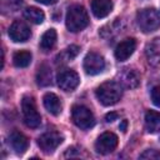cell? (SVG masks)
Masks as SVG:
<instances>
[{
	"label": "cell",
	"mask_w": 160,
	"mask_h": 160,
	"mask_svg": "<svg viewBox=\"0 0 160 160\" xmlns=\"http://www.w3.org/2000/svg\"><path fill=\"white\" fill-rule=\"evenodd\" d=\"M9 142H10V145H11V148H12L18 154L25 152V150H26L28 146H29V140H28V138H26L22 132L18 131V130H14V131L10 134V136H9Z\"/></svg>",
	"instance_id": "13"
},
{
	"label": "cell",
	"mask_w": 160,
	"mask_h": 160,
	"mask_svg": "<svg viewBox=\"0 0 160 160\" xmlns=\"http://www.w3.org/2000/svg\"><path fill=\"white\" fill-rule=\"evenodd\" d=\"M36 82L40 86H49L52 84V75H51V70L46 64L40 65V68L38 69V74H36Z\"/></svg>",
	"instance_id": "19"
},
{
	"label": "cell",
	"mask_w": 160,
	"mask_h": 160,
	"mask_svg": "<svg viewBox=\"0 0 160 160\" xmlns=\"http://www.w3.org/2000/svg\"><path fill=\"white\" fill-rule=\"evenodd\" d=\"M105 69V60L98 52H89L84 59V70L88 75H98Z\"/></svg>",
	"instance_id": "7"
},
{
	"label": "cell",
	"mask_w": 160,
	"mask_h": 160,
	"mask_svg": "<svg viewBox=\"0 0 160 160\" xmlns=\"http://www.w3.org/2000/svg\"><path fill=\"white\" fill-rule=\"evenodd\" d=\"M66 28L71 32H78L84 30L89 25V15L84 6L81 5H72L69 8L66 14Z\"/></svg>",
	"instance_id": "2"
},
{
	"label": "cell",
	"mask_w": 160,
	"mask_h": 160,
	"mask_svg": "<svg viewBox=\"0 0 160 160\" xmlns=\"http://www.w3.org/2000/svg\"><path fill=\"white\" fill-rule=\"evenodd\" d=\"M42 102H44V106L45 109L52 114V115H59L61 112V109H62V105H61V101L59 99L58 95H55L54 92H48L44 95L42 98Z\"/></svg>",
	"instance_id": "15"
},
{
	"label": "cell",
	"mask_w": 160,
	"mask_h": 160,
	"mask_svg": "<svg viewBox=\"0 0 160 160\" xmlns=\"http://www.w3.org/2000/svg\"><path fill=\"white\" fill-rule=\"evenodd\" d=\"M62 140H64V138H62V135L60 132H58V131H49V132L42 134L38 139V145H39V148L44 152L50 154L62 142Z\"/></svg>",
	"instance_id": "6"
},
{
	"label": "cell",
	"mask_w": 160,
	"mask_h": 160,
	"mask_svg": "<svg viewBox=\"0 0 160 160\" xmlns=\"http://www.w3.org/2000/svg\"><path fill=\"white\" fill-rule=\"evenodd\" d=\"M136 22L144 32H151L160 28V14L152 9H142L136 15Z\"/></svg>",
	"instance_id": "3"
},
{
	"label": "cell",
	"mask_w": 160,
	"mask_h": 160,
	"mask_svg": "<svg viewBox=\"0 0 160 160\" xmlns=\"http://www.w3.org/2000/svg\"><path fill=\"white\" fill-rule=\"evenodd\" d=\"M79 51H80V48L78 45H70L69 48H66L64 51H61L56 56V64H66V62L71 61L72 59L76 58Z\"/></svg>",
	"instance_id": "20"
},
{
	"label": "cell",
	"mask_w": 160,
	"mask_h": 160,
	"mask_svg": "<svg viewBox=\"0 0 160 160\" xmlns=\"http://www.w3.org/2000/svg\"><path fill=\"white\" fill-rule=\"evenodd\" d=\"M38 2H40V4H44V5H52V4H55L58 0H36Z\"/></svg>",
	"instance_id": "26"
},
{
	"label": "cell",
	"mask_w": 160,
	"mask_h": 160,
	"mask_svg": "<svg viewBox=\"0 0 160 160\" xmlns=\"http://www.w3.org/2000/svg\"><path fill=\"white\" fill-rule=\"evenodd\" d=\"M145 129L150 134L160 131V112L149 110L145 114Z\"/></svg>",
	"instance_id": "16"
},
{
	"label": "cell",
	"mask_w": 160,
	"mask_h": 160,
	"mask_svg": "<svg viewBox=\"0 0 160 160\" xmlns=\"http://www.w3.org/2000/svg\"><path fill=\"white\" fill-rule=\"evenodd\" d=\"M9 36L15 42H24L31 36L30 28L21 20H15L9 28Z\"/></svg>",
	"instance_id": "9"
},
{
	"label": "cell",
	"mask_w": 160,
	"mask_h": 160,
	"mask_svg": "<svg viewBox=\"0 0 160 160\" xmlns=\"http://www.w3.org/2000/svg\"><path fill=\"white\" fill-rule=\"evenodd\" d=\"M116 146H118V136L110 131L102 132L95 142V150L102 155L112 152Z\"/></svg>",
	"instance_id": "8"
},
{
	"label": "cell",
	"mask_w": 160,
	"mask_h": 160,
	"mask_svg": "<svg viewBox=\"0 0 160 160\" xmlns=\"http://www.w3.org/2000/svg\"><path fill=\"white\" fill-rule=\"evenodd\" d=\"M118 118H119V115H118L116 112H109V114L105 115V120H106V122H111V121L116 120Z\"/></svg>",
	"instance_id": "25"
},
{
	"label": "cell",
	"mask_w": 160,
	"mask_h": 160,
	"mask_svg": "<svg viewBox=\"0 0 160 160\" xmlns=\"http://www.w3.org/2000/svg\"><path fill=\"white\" fill-rule=\"evenodd\" d=\"M146 56L149 64L154 66L160 65V39H155V41L146 46Z\"/></svg>",
	"instance_id": "17"
},
{
	"label": "cell",
	"mask_w": 160,
	"mask_h": 160,
	"mask_svg": "<svg viewBox=\"0 0 160 160\" xmlns=\"http://www.w3.org/2000/svg\"><path fill=\"white\" fill-rule=\"evenodd\" d=\"M96 98L98 100L105 105V106H111L114 104H116L121 96H122V86L120 85V82L118 81H105L102 82L100 86L96 88L95 90Z\"/></svg>",
	"instance_id": "1"
},
{
	"label": "cell",
	"mask_w": 160,
	"mask_h": 160,
	"mask_svg": "<svg viewBox=\"0 0 160 160\" xmlns=\"http://www.w3.org/2000/svg\"><path fill=\"white\" fill-rule=\"evenodd\" d=\"M111 10H112L111 0H92L91 1V11L99 19L108 16L111 12Z\"/></svg>",
	"instance_id": "14"
},
{
	"label": "cell",
	"mask_w": 160,
	"mask_h": 160,
	"mask_svg": "<svg viewBox=\"0 0 160 160\" xmlns=\"http://www.w3.org/2000/svg\"><path fill=\"white\" fill-rule=\"evenodd\" d=\"M71 119H72L74 124L82 130L91 129L95 125V118H94L92 112L90 111V109H88L84 105H74L72 106Z\"/></svg>",
	"instance_id": "5"
},
{
	"label": "cell",
	"mask_w": 160,
	"mask_h": 160,
	"mask_svg": "<svg viewBox=\"0 0 160 160\" xmlns=\"http://www.w3.org/2000/svg\"><path fill=\"white\" fill-rule=\"evenodd\" d=\"M80 82L79 74L74 70H64L58 75V85L64 91H72Z\"/></svg>",
	"instance_id": "10"
},
{
	"label": "cell",
	"mask_w": 160,
	"mask_h": 160,
	"mask_svg": "<svg viewBox=\"0 0 160 160\" xmlns=\"http://www.w3.org/2000/svg\"><path fill=\"white\" fill-rule=\"evenodd\" d=\"M151 100L152 102L160 108V86H154L151 90Z\"/></svg>",
	"instance_id": "24"
},
{
	"label": "cell",
	"mask_w": 160,
	"mask_h": 160,
	"mask_svg": "<svg viewBox=\"0 0 160 160\" xmlns=\"http://www.w3.org/2000/svg\"><path fill=\"white\" fill-rule=\"evenodd\" d=\"M135 48H136L135 39H132V38L125 39V40H122L116 46V49H115V58L119 61H125V60H128L132 55V52L135 51Z\"/></svg>",
	"instance_id": "12"
},
{
	"label": "cell",
	"mask_w": 160,
	"mask_h": 160,
	"mask_svg": "<svg viewBox=\"0 0 160 160\" xmlns=\"http://www.w3.org/2000/svg\"><path fill=\"white\" fill-rule=\"evenodd\" d=\"M56 39H58V35H56V31L54 29L46 30L40 39V49L44 51L51 50L56 44Z\"/></svg>",
	"instance_id": "18"
},
{
	"label": "cell",
	"mask_w": 160,
	"mask_h": 160,
	"mask_svg": "<svg viewBox=\"0 0 160 160\" xmlns=\"http://www.w3.org/2000/svg\"><path fill=\"white\" fill-rule=\"evenodd\" d=\"M140 159H150V160H158L160 159V151L155 150V149H148L145 150L141 155Z\"/></svg>",
	"instance_id": "23"
},
{
	"label": "cell",
	"mask_w": 160,
	"mask_h": 160,
	"mask_svg": "<svg viewBox=\"0 0 160 160\" xmlns=\"http://www.w3.org/2000/svg\"><path fill=\"white\" fill-rule=\"evenodd\" d=\"M119 82L126 89H135L140 84V75L135 69L126 68L119 74Z\"/></svg>",
	"instance_id": "11"
},
{
	"label": "cell",
	"mask_w": 160,
	"mask_h": 160,
	"mask_svg": "<svg viewBox=\"0 0 160 160\" xmlns=\"http://www.w3.org/2000/svg\"><path fill=\"white\" fill-rule=\"evenodd\" d=\"M21 109H22V116L24 122L26 126L31 129H36L41 124V116L36 109V104L31 96H24L21 101Z\"/></svg>",
	"instance_id": "4"
},
{
	"label": "cell",
	"mask_w": 160,
	"mask_h": 160,
	"mask_svg": "<svg viewBox=\"0 0 160 160\" xmlns=\"http://www.w3.org/2000/svg\"><path fill=\"white\" fill-rule=\"evenodd\" d=\"M24 18L26 20H29L30 22L41 24L45 19V15H44L42 10H40L38 8H34V6H30V8H26L24 10Z\"/></svg>",
	"instance_id": "21"
},
{
	"label": "cell",
	"mask_w": 160,
	"mask_h": 160,
	"mask_svg": "<svg viewBox=\"0 0 160 160\" xmlns=\"http://www.w3.org/2000/svg\"><path fill=\"white\" fill-rule=\"evenodd\" d=\"M12 61L16 68H26L31 62V54L30 51H26V50L16 51L12 56Z\"/></svg>",
	"instance_id": "22"
},
{
	"label": "cell",
	"mask_w": 160,
	"mask_h": 160,
	"mask_svg": "<svg viewBox=\"0 0 160 160\" xmlns=\"http://www.w3.org/2000/svg\"><path fill=\"white\" fill-rule=\"evenodd\" d=\"M126 126H128V120H122L119 128H120L121 131H126Z\"/></svg>",
	"instance_id": "27"
}]
</instances>
